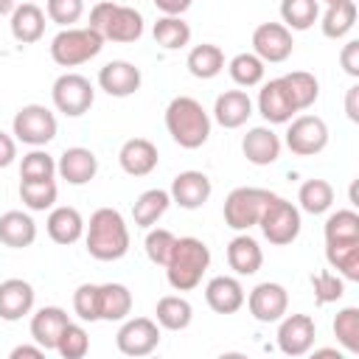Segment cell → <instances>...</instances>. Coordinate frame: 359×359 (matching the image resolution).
Returning <instances> with one entry per match:
<instances>
[{"mask_svg": "<svg viewBox=\"0 0 359 359\" xmlns=\"http://www.w3.org/2000/svg\"><path fill=\"white\" fill-rule=\"evenodd\" d=\"M84 244L95 261H118L129 252V227L121 210L98 208L84 224Z\"/></svg>", "mask_w": 359, "mask_h": 359, "instance_id": "cell-1", "label": "cell"}, {"mask_svg": "<svg viewBox=\"0 0 359 359\" xmlns=\"http://www.w3.org/2000/svg\"><path fill=\"white\" fill-rule=\"evenodd\" d=\"M165 129L182 149H199L210 137V115L191 95H177L165 107Z\"/></svg>", "mask_w": 359, "mask_h": 359, "instance_id": "cell-2", "label": "cell"}, {"mask_svg": "<svg viewBox=\"0 0 359 359\" xmlns=\"http://www.w3.org/2000/svg\"><path fill=\"white\" fill-rule=\"evenodd\" d=\"M210 266V250L202 238L194 236H182L174 241L171 258L165 264V278L171 283V289L177 292H191L202 283V275Z\"/></svg>", "mask_w": 359, "mask_h": 359, "instance_id": "cell-3", "label": "cell"}, {"mask_svg": "<svg viewBox=\"0 0 359 359\" xmlns=\"http://www.w3.org/2000/svg\"><path fill=\"white\" fill-rule=\"evenodd\" d=\"M90 28L112 42H137L143 36V14L132 6L104 0L90 8Z\"/></svg>", "mask_w": 359, "mask_h": 359, "instance_id": "cell-4", "label": "cell"}, {"mask_svg": "<svg viewBox=\"0 0 359 359\" xmlns=\"http://www.w3.org/2000/svg\"><path fill=\"white\" fill-rule=\"evenodd\" d=\"M104 36L84 25V28H62L53 39H50V59L59 67H79L90 59H95L104 48Z\"/></svg>", "mask_w": 359, "mask_h": 359, "instance_id": "cell-5", "label": "cell"}, {"mask_svg": "<svg viewBox=\"0 0 359 359\" xmlns=\"http://www.w3.org/2000/svg\"><path fill=\"white\" fill-rule=\"evenodd\" d=\"M300 208L292 205L289 199L272 194V199L266 202L261 219H258V227L264 233V238L275 247H286L292 244L297 236H300Z\"/></svg>", "mask_w": 359, "mask_h": 359, "instance_id": "cell-6", "label": "cell"}, {"mask_svg": "<svg viewBox=\"0 0 359 359\" xmlns=\"http://www.w3.org/2000/svg\"><path fill=\"white\" fill-rule=\"evenodd\" d=\"M269 199H272V191H266V188H250V185L233 188L224 199V208H222L224 224L238 230V233L250 230L252 224H258Z\"/></svg>", "mask_w": 359, "mask_h": 359, "instance_id": "cell-7", "label": "cell"}, {"mask_svg": "<svg viewBox=\"0 0 359 359\" xmlns=\"http://www.w3.org/2000/svg\"><path fill=\"white\" fill-rule=\"evenodd\" d=\"M56 129H59L56 115L48 107H42V104H25V107H20L17 115H14V121H11L14 137L20 143L34 146V149L48 146L56 137Z\"/></svg>", "mask_w": 359, "mask_h": 359, "instance_id": "cell-8", "label": "cell"}, {"mask_svg": "<svg viewBox=\"0 0 359 359\" xmlns=\"http://www.w3.org/2000/svg\"><path fill=\"white\" fill-rule=\"evenodd\" d=\"M50 98H53V107L62 115L79 118V115H84L93 107L95 90H93L87 76H81V73H62L53 81V87H50Z\"/></svg>", "mask_w": 359, "mask_h": 359, "instance_id": "cell-9", "label": "cell"}, {"mask_svg": "<svg viewBox=\"0 0 359 359\" xmlns=\"http://www.w3.org/2000/svg\"><path fill=\"white\" fill-rule=\"evenodd\" d=\"M286 146L297 157L320 154L328 146V126L320 115H297L289 121L286 129Z\"/></svg>", "mask_w": 359, "mask_h": 359, "instance_id": "cell-10", "label": "cell"}, {"mask_svg": "<svg viewBox=\"0 0 359 359\" xmlns=\"http://www.w3.org/2000/svg\"><path fill=\"white\" fill-rule=\"evenodd\" d=\"M115 345L123 356H149L160 345V325L151 317H126L118 328Z\"/></svg>", "mask_w": 359, "mask_h": 359, "instance_id": "cell-11", "label": "cell"}, {"mask_svg": "<svg viewBox=\"0 0 359 359\" xmlns=\"http://www.w3.org/2000/svg\"><path fill=\"white\" fill-rule=\"evenodd\" d=\"M278 348L286 356H306L314 348L317 325L309 314H283L278 320Z\"/></svg>", "mask_w": 359, "mask_h": 359, "instance_id": "cell-12", "label": "cell"}, {"mask_svg": "<svg viewBox=\"0 0 359 359\" xmlns=\"http://www.w3.org/2000/svg\"><path fill=\"white\" fill-rule=\"evenodd\" d=\"M294 39L292 31L283 22H261L252 31V53L266 65V62H286L292 56Z\"/></svg>", "mask_w": 359, "mask_h": 359, "instance_id": "cell-13", "label": "cell"}, {"mask_svg": "<svg viewBox=\"0 0 359 359\" xmlns=\"http://www.w3.org/2000/svg\"><path fill=\"white\" fill-rule=\"evenodd\" d=\"M244 303L258 323H278L289 311V292L275 280H264L247 294Z\"/></svg>", "mask_w": 359, "mask_h": 359, "instance_id": "cell-14", "label": "cell"}, {"mask_svg": "<svg viewBox=\"0 0 359 359\" xmlns=\"http://www.w3.org/2000/svg\"><path fill=\"white\" fill-rule=\"evenodd\" d=\"M140 67H135L132 62L126 59H115V62H107L101 70H98V87L112 95V98H129L140 90Z\"/></svg>", "mask_w": 359, "mask_h": 359, "instance_id": "cell-15", "label": "cell"}, {"mask_svg": "<svg viewBox=\"0 0 359 359\" xmlns=\"http://www.w3.org/2000/svg\"><path fill=\"white\" fill-rule=\"evenodd\" d=\"M213 194L210 177L205 171H180L168 188V196L174 205L185 208V210H196L202 208Z\"/></svg>", "mask_w": 359, "mask_h": 359, "instance_id": "cell-16", "label": "cell"}, {"mask_svg": "<svg viewBox=\"0 0 359 359\" xmlns=\"http://www.w3.org/2000/svg\"><path fill=\"white\" fill-rule=\"evenodd\" d=\"M56 174L67 185H87L98 174V157L84 146H70L56 160Z\"/></svg>", "mask_w": 359, "mask_h": 359, "instance_id": "cell-17", "label": "cell"}, {"mask_svg": "<svg viewBox=\"0 0 359 359\" xmlns=\"http://www.w3.org/2000/svg\"><path fill=\"white\" fill-rule=\"evenodd\" d=\"M247 294L238 278L233 275H216L208 280L205 286V303L216 311V314H236L244 306Z\"/></svg>", "mask_w": 359, "mask_h": 359, "instance_id": "cell-18", "label": "cell"}, {"mask_svg": "<svg viewBox=\"0 0 359 359\" xmlns=\"http://www.w3.org/2000/svg\"><path fill=\"white\" fill-rule=\"evenodd\" d=\"M34 286L22 278H8L0 283V320L17 323L34 309Z\"/></svg>", "mask_w": 359, "mask_h": 359, "instance_id": "cell-19", "label": "cell"}, {"mask_svg": "<svg viewBox=\"0 0 359 359\" xmlns=\"http://www.w3.org/2000/svg\"><path fill=\"white\" fill-rule=\"evenodd\" d=\"M258 112H261L264 121H269V123H289V121L294 118L297 109H294V104H292V98H289V93H286L280 76H278V79H269V81L258 90Z\"/></svg>", "mask_w": 359, "mask_h": 359, "instance_id": "cell-20", "label": "cell"}, {"mask_svg": "<svg viewBox=\"0 0 359 359\" xmlns=\"http://www.w3.org/2000/svg\"><path fill=\"white\" fill-rule=\"evenodd\" d=\"M157 146L149 137H129L121 151H118V163L129 177H146L157 168Z\"/></svg>", "mask_w": 359, "mask_h": 359, "instance_id": "cell-21", "label": "cell"}, {"mask_svg": "<svg viewBox=\"0 0 359 359\" xmlns=\"http://www.w3.org/2000/svg\"><path fill=\"white\" fill-rule=\"evenodd\" d=\"M280 137L269 126H252L241 140V151L252 165H272L280 157Z\"/></svg>", "mask_w": 359, "mask_h": 359, "instance_id": "cell-22", "label": "cell"}, {"mask_svg": "<svg viewBox=\"0 0 359 359\" xmlns=\"http://www.w3.org/2000/svg\"><path fill=\"white\" fill-rule=\"evenodd\" d=\"M70 323L67 311L59 306H42L34 317H31V339L36 345H42L45 351H56L59 334L65 331V325Z\"/></svg>", "mask_w": 359, "mask_h": 359, "instance_id": "cell-23", "label": "cell"}, {"mask_svg": "<svg viewBox=\"0 0 359 359\" xmlns=\"http://www.w3.org/2000/svg\"><path fill=\"white\" fill-rule=\"evenodd\" d=\"M252 115V101L244 90H224L213 104V118L224 129H238Z\"/></svg>", "mask_w": 359, "mask_h": 359, "instance_id": "cell-24", "label": "cell"}, {"mask_svg": "<svg viewBox=\"0 0 359 359\" xmlns=\"http://www.w3.org/2000/svg\"><path fill=\"white\" fill-rule=\"evenodd\" d=\"M45 230H48L50 241L67 247V244H76L84 236V219H81V213L76 208L59 205V208H50L48 222H45Z\"/></svg>", "mask_w": 359, "mask_h": 359, "instance_id": "cell-25", "label": "cell"}, {"mask_svg": "<svg viewBox=\"0 0 359 359\" xmlns=\"http://www.w3.org/2000/svg\"><path fill=\"white\" fill-rule=\"evenodd\" d=\"M36 241V222L22 210H6L0 216V244L11 250L31 247Z\"/></svg>", "mask_w": 359, "mask_h": 359, "instance_id": "cell-26", "label": "cell"}, {"mask_svg": "<svg viewBox=\"0 0 359 359\" xmlns=\"http://www.w3.org/2000/svg\"><path fill=\"white\" fill-rule=\"evenodd\" d=\"M11 34H14V39L22 42V45L39 42L42 34H45V11H42L36 3H31V0L20 3V6L11 11Z\"/></svg>", "mask_w": 359, "mask_h": 359, "instance_id": "cell-27", "label": "cell"}, {"mask_svg": "<svg viewBox=\"0 0 359 359\" xmlns=\"http://www.w3.org/2000/svg\"><path fill=\"white\" fill-rule=\"evenodd\" d=\"M227 264H230V269H233L236 275L247 278V275H255V272L261 269L264 252H261V247H258V241H255L252 236L241 233V236H236V238L227 244Z\"/></svg>", "mask_w": 359, "mask_h": 359, "instance_id": "cell-28", "label": "cell"}, {"mask_svg": "<svg viewBox=\"0 0 359 359\" xmlns=\"http://www.w3.org/2000/svg\"><path fill=\"white\" fill-rule=\"evenodd\" d=\"M98 314L107 323H123L132 314V292L123 283H98Z\"/></svg>", "mask_w": 359, "mask_h": 359, "instance_id": "cell-29", "label": "cell"}, {"mask_svg": "<svg viewBox=\"0 0 359 359\" xmlns=\"http://www.w3.org/2000/svg\"><path fill=\"white\" fill-rule=\"evenodd\" d=\"M325 261L345 280H359V238L325 241Z\"/></svg>", "mask_w": 359, "mask_h": 359, "instance_id": "cell-30", "label": "cell"}, {"mask_svg": "<svg viewBox=\"0 0 359 359\" xmlns=\"http://www.w3.org/2000/svg\"><path fill=\"white\" fill-rule=\"evenodd\" d=\"M185 67L194 79H216L222 70H224V53L219 45L213 42H202V45H194L188 50V59H185Z\"/></svg>", "mask_w": 359, "mask_h": 359, "instance_id": "cell-31", "label": "cell"}, {"mask_svg": "<svg viewBox=\"0 0 359 359\" xmlns=\"http://www.w3.org/2000/svg\"><path fill=\"white\" fill-rule=\"evenodd\" d=\"M168 205H171L168 191H163V188H149V191H143V194L135 199V205H132V219H135L137 227L149 230V227H154V224L163 219V213L168 210Z\"/></svg>", "mask_w": 359, "mask_h": 359, "instance_id": "cell-32", "label": "cell"}, {"mask_svg": "<svg viewBox=\"0 0 359 359\" xmlns=\"http://www.w3.org/2000/svg\"><path fill=\"white\" fill-rule=\"evenodd\" d=\"M154 320L165 331H185L194 320V306L180 294H165V297L157 300Z\"/></svg>", "mask_w": 359, "mask_h": 359, "instance_id": "cell-33", "label": "cell"}, {"mask_svg": "<svg viewBox=\"0 0 359 359\" xmlns=\"http://www.w3.org/2000/svg\"><path fill=\"white\" fill-rule=\"evenodd\" d=\"M280 81H283V87H286V93H289V98H292V104H294L297 112L300 109H309L317 101V95H320V81L314 79V73L292 70V73L280 76Z\"/></svg>", "mask_w": 359, "mask_h": 359, "instance_id": "cell-34", "label": "cell"}, {"mask_svg": "<svg viewBox=\"0 0 359 359\" xmlns=\"http://www.w3.org/2000/svg\"><path fill=\"white\" fill-rule=\"evenodd\" d=\"M151 34H154V42L165 50H180L191 42V25L182 17H174V14H163L154 22Z\"/></svg>", "mask_w": 359, "mask_h": 359, "instance_id": "cell-35", "label": "cell"}, {"mask_svg": "<svg viewBox=\"0 0 359 359\" xmlns=\"http://www.w3.org/2000/svg\"><path fill=\"white\" fill-rule=\"evenodd\" d=\"M356 22V3L353 0H339V3H331L323 14V36L328 39H342Z\"/></svg>", "mask_w": 359, "mask_h": 359, "instance_id": "cell-36", "label": "cell"}, {"mask_svg": "<svg viewBox=\"0 0 359 359\" xmlns=\"http://www.w3.org/2000/svg\"><path fill=\"white\" fill-rule=\"evenodd\" d=\"M297 202H300V210L320 216L334 205V188L328 180H306L297 191Z\"/></svg>", "mask_w": 359, "mask_h": 359, "instance_id": "cell-37", "label": "cell"}, {"mask_svg": "<svg viewBox=\"0 0 359 359\" xmlns=\"http://www.w3.org/2000/svg\"><path fill=\"white\" fill-rule=\"evenodd\" d=\"M320 17V0H280V20L289 31H306Z\"/></svg>", "mask_w": 359, "mask_h": 359, "instance_id": "cell-38", "label": "cell"}, {"mask_svg": "<svg viewBox=\"0 0 359 359\" xmlns=\"http://www.w3.org/2000/svg\"><path fill=\"white\" fill-rule=\"evenodd\" d=\"M59 196L53 180H20V199L28 210H50Z\"/></svg>", "mask_w": 359, "mask_h": 359, "instance_id": "cell-39", "label": "cell"}, {"mask_svg": "<svg viewBox=\"0 0 359 359\" xmlns=\"http://www.w3.org/2000/svg\"><path fill=\"white\" fill-rule=\"evenodd\" d=\"M227 70H230V79L238 84V87H255L264 81V62L255 56V53H236L230 62H227Z\"/></svg>", "mask_w": 359, "mask_h": 359, "instance_id": "cell-40", "label": "cell"}, {"mask_svg": "<svg viewBox=\"0 0 359 359\" xmlns=\"http://www.w3.org/2000/svg\"><path fill=\"white\" fill-rule=\"evenodd\" d=\"M334 337L348 353H359V309L345 306L334 317Z\"/></svg>", "mask_w": 359, "mask_h": 359, "instance_id": "cell-41", "label": "cell"}, {"mask_svg": "<svg viewBox=\"0 0 359 359\" xmlns=\"http://www.w3.org/2000/svg\"><path fill=\"white\" fill-rule=\"evenodd\" d=\"M90 351V337L84 331V325L79 323H67L65 331L59 334V342H56V353L62 359H84Z\"/></svg>", "mask_w": 359, "mask_h": 359, "instance_id": "cell-42", "label": "cell"}, {"mask_svg": "<svg viewBox=\"0 0 359 359\" xmlns=\"http://www.w3.org/2000/svg\"><path fill=\"white\" fill-rule=\"evenodd\" d=\"M56 177V160L45 149H31L22 154L20 163V180H53Z\"/></svg>", "mask_w": 359, "mask_h": 359, "instance_id": "cell-43", "label": "cell"}, {"mask_svg": "<svg viewBox=\"0 0 359 359\" xmlns=\"http://www.w3.org/2000/svg\"><path fill=\"white\" fill-rule=\"evenodd\" d=\"M311 289H314V303L328 306V303H337L345 294V278L331 272V269H323V272L311 275Z\"/></svg>", "mask_w": 359, "mask_h": 359, "instance_id": "cell-44", "label": "cell"}, {"mask_svg": "<svg viewBox=\"0 0 359 359\" xmlns=\"http://www.w3.org/2000/svg\"><path fill=\"white\" fill-rule=\"evenodd\" d=\"M325 241H345L359 238V213L356 210H337L325 219Z\"/></svg>", "mask_w": 359, "mask_h": 359, "instance_id": "cell-45", "label": "cell"}, {"mask_svg": "<svg viewBox=\"0 0 359 359\" xmlns=\"http://www.w3.org/2000/svg\"><path fill=\"white\" fill-rule=\"evenodd\" d=\"M174 241H177V236H174L171 230H165V227H149L146 241H143L149 261H151V264H157V266H165V264H168V258H171Z\"/></svg>", "mask_w": 359, "mask_h": 359, "instance_id": "cell-46", "label": "cell"}, {"mask_svg": "<svg viewBox=\"0 0 359 359\" xmlns=\"http://www.w3.org/2000/svg\"><path fill=\"white\" fill-rule=\"evenodd\" d=\"M73 311L84 323H98L101 320V314H98V283H81L73 292Z\"/></svg>", "mask_w": 359, "mask_h": 359, "instance_id": "cell-47", "label": "cell"}, {"mask_svg": "<svg viewBox=\"0 0 359 359\" xmlns=\"http://www.w3.org/2000/svg\"><path fill=\"white\" fill-rule=\"evenodd\" d=\"M45 11L56 25L73 28V22H79L84 14V0H48Z\"/></svg>", "mask_w": 359, "mask_h": 359, "instance_id": "cell-48", "label": "cell"}, {"mask_svg": "<svg viewBox=\"0 0 359 359\" xmlns=\"http://www.w3.org/2000/svg\"><path fill=\"white\" fill-rule=\"evenodd\" d=\"M339 62H342V67H345L348 76H353V79L359 76V42H356V39H351V42L342 45Z\"/></svg>", "mask_w": 359, "mask_h": 359, "instance_id": "cell-49", "label": "cell"}, {"mask_svg": "<svg viewBox=\"0 0 359 359\" xmlns=\"http://www.w3.org/2000/svg\"><path fill=\"white\" fill-rule=\"evenodd\" d=\"M14 157H17V140H14L11 135L0 132V168L11 165V163H14Z\"/></svg>", "mask_w": 359, "mask_h": 359, "instance_id": "cell-50", "label": "cell"}, {"mask_svg": "<svg viewBox=\"0 0 359 359\" xmlns=\"http://www.w3.org/2000/svg\"><path fill=\"white\" fill-rule=\"evenodd\" d=\"M191 3H194V0H154L157 11H163V14H174V17H182V14L191 8Z\"/></svg>", "mask_w": 359, "mask_h": 359, "instance_id": "cell-51", "label": "cell"}, {"mask_svg": "<svg viewBox=\"0 0 359 359\" xmlns=\"http://www.w3.org/2000/svg\"><path fill=\"white\" fill-rule=\"evenodd\" d=\"M356 101H359V84L348 87V93H345V112H348V118H351L353 123L359 121V107H356Z\"/></svg>", "mask_w": 359, "mask_h": 359, "instance_id": "cell-52", "label": "cell"}, {"mask_svg": "<svg viewBox=\"0 0 359 359\" xmlns=\"http://www.w3.org/2000/svg\"><path fill=\"white\" fill-rule=\"evenodd\" d=\"M22 356L42 359V356H45V348H42V345H17V348L11 351V359H22Z\"/></svg>", "mask_w": 359, "mask_h": 359, "instance_id": "cell-53", "label": "cell"}, {"mask_svg": "<svg viewBox=\"0 0 359 359\" xmlns=\"http://www.w3.org/2000/svg\"><path fill=\"white\" fill-rule=\"evenodd\" d=\"M17 8V0H0V17H6V14H11Z\"/></svg>", "mask_w": 359, "mask_h": 359, "instance_id": "cell-54", "label": "cell"}, {"mask_svg": "<svg viewBox=\"0 0 359 359\" xmlns=\"http://www.w3.org/2000/svg\"><path fill=\"white\" fill-rule=\"evenodd\" d=\"M323 3H325V6H331V3H339V0H323Z\"/></svg>", "mask_w": 359, "mask_h": 359, "instance_id": "cell-55", "label": "cell"}, {"mask_svg": "<svg viewBox=\"0 0 359 359\" xmlns=\"http://www.w3.org/2000/svg\"><path fill=\"white\" fill-rule=\"evenodd\" d=\"M31 3H34V0H31Z\"/></svg>", "mask_w": 359, "mask_h": 359, "instance_id": "cell-56", "label": "cell"}]
</instances>
